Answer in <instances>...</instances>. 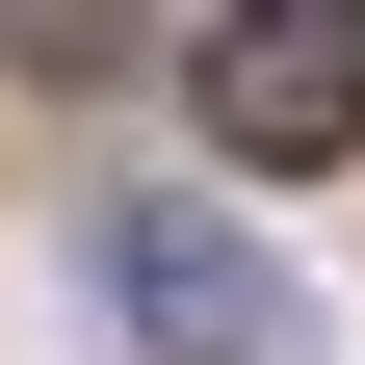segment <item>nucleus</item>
<instances>
[{
	"label": "nucleus",
	"instance_id": "f03ea898",
	"mask_svg": "<svg viewBox=\"0 0 365 365\" xmlns=\"http://www.w3.org/2000/svg\"><path fill=\"white\" fill-rule=\"evenodd\" d=\"M105 287H130V339H157V365H287V261L209 235V209H130Z\"/></svg>",
	"mask_w": 365,
	"mask_h": 365
},
{
	"label": "nucleus",
	"instance_id": "f257e3e1",
	"mask_svg": "<svg viewBox=\"0 0 365 365\" xmlns=\"http://www.w3.org/2000/svg\"><path fill=\"white\" fill-rule=\"evenodd\" d=\"M209 130H235L261 182L365 157V0H209Z\"/></svg>",
	"mask_w": 365,
	"mask_h": 365
}]
</instances>
